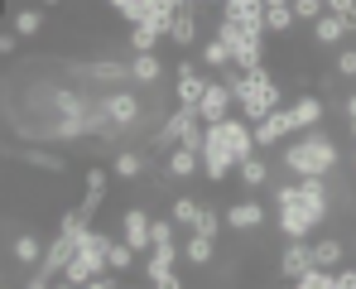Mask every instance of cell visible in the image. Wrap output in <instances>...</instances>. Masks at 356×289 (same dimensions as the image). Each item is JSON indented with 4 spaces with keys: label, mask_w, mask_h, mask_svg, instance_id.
I'll return each mask as SVG.
<instances>
[{
    "label": "cell",
    "mask_w": 356,
    "mask_h": 289,
    "mask_svg": "<svg viewBox=\"0 0 356 289\" xmlns=\"http://www.w3.org/2000/svg\"><path fill=\"white\" fill-rule=\"evenodd\" d=\"M289 135H298V120L289 107H275V111L265 116V120H255V150H275V145H284Z\"/></svg>",
    "instance_id": "cell-10"
},
{
    "label": "cell",
    "mask_w": 356,
    "mask_h": 289,
    "mask_svg": "<svg viewBox=\"0 0 356 289\" xmlns=\"http://www.w3.org/2000/svg\"><path fill=\"white\" fill-rule=\"evenodd\" d=\"M111 178H116V173H111V164H87V173H82V203H77V208H82L92 222H97V217H102V208H106Z\"/></svg>",
    "instance_id": "cell-9"
},
{
    "label": "cell",
    "mask_w": 356,
    "mask_h": 289,
    "mask_svg": "<svg viewBox=\"0 0 356 289\" xmlns=\"http://www.w3.org/2000/svg\"><path fill=\"white\" fill-rule=\"evenodd\" d=\"M289 111H294L298 130H308V125H323V116L332 111V102H327L323 92H298L294 102H289Z\"/></svg>",
    "instance_id": "cell-18"
},
{
    "label": "cell",
    "mask_w": 356,
    "mask_h": 289,
    "mask_svg": "<svg viewBox=\"0 0 356 289\" xmlns=\"http://www.w3.org/2000/svg\"><path fill=\"white\" fill-rule=\"evenodd\" d=\"M236 178H241V188H245V193H260V188H270V183H275V169L265 164V150L245 155V159L236 164Z\"/></svg>",
    "instance_id": "cell-17"
},
{
    "label": "cell",
    "mask_w": 356,
    "mask_h": 289,
    "mask_svg": "<svg viewBox=\"0 0 356 289\" xmlns=\"http://www.w3.org/2000/svg\"><path fill=\"white\" fill-rule=\"evenodd\" d=\"M298 15V24H318L323 15H327V0H289Z\"/></svg>",
    "instance_id": "cell-31"
},
{
    "label": "cell",
    "mask_w": 356,
    "mask_h": 289,
    "mask_svg": "<svg viewBox=\"0 0 356 289\" xmlns=\"http://www.w3.org/2000/svg\"><path fill=\"white\" fill-rule=\"evenodd\" d=\"M193 58H197L207 72H222V68H232V49H227V39H217V34H207V39L193 49Z\"/></svg>",
    "instance_id": "cell-24"
},
{
    "label": "cell",
    "mask_w": 356,
    "mask_h": 289,
    "mask_svg": "<svg viewBox=\"0 0 356 289\" xmlns=\"http://www.w3.org/2000/svg\"><path fill=\"white\" fill-rule=\"evenodd\" d=\"M308 265H313V236H308V241H289V236H284V251H280V260H275L280 280H289V285H294Z\"/></svg>",
    "instance_id": "cell-15"
},
{
    "label": "cell",
    "mask_w": 356,
    "mask_h": 289,
    "mask_svg": "<svg viewBox=\"0 0 356 289\" xmlns=\"http://www.w3.org/2000/svg\"><path fill=\"white\" fill-rule=\"evenodd\" d=\"M212 256H217V236L188 231V241H183V265H188V270H207Z\"/></svg>",
    "instance_id": "cell-22"
},
{
    "label": "cell",
    "mask_w": 356,
    "mask_h": 289,
    "mask_svg": "<svg viewBox=\"0 0 356 289\" xmlns=\"http://www.w3.org/2000/svg\"><path fill=\"white\" fill-rule=\"evenodd\" d=\"M280 164L294 178H303V173L332 178V173H342V145H337V135L327 125H308V130H298V135H289L280 145Z\"/></svg>",
    "instance_id": "cell-1"
},
{
    "label": "cell",
    "mask_w": 356,
    "mask_h": 289,
    "mask_svg": "<svg viewBox=\"0 0 356 289\" xmlns=\"http://www.w3.org/2000/svg\"><path fill=\"white\" fill-rule=\"evenodd\" d=\"M77 246H82V236H67V231H54L49 236V251H44V260L29 270V280L24 285L29 289H49V285H58V275L67 270V260L77 256Z\"/></svg>",
    "instance_id": "cell-3"
},
{
    "label": "cell",
    "mask_w": 356,
    "mask_h": 289,
    "mask_svg": "<svg viewBox=\"0 0 356 289\" xmlns=\"http://www.w3.org/2000/svg\"><path fill=\"white\" fill-rule=\"evenodd\" d=\"M207 34H202V19H197V10H183V15H174L169 19V44L174 49H197Z\"/></svg>",
    "instance_id": "cell-21"
},
{
    "label": "cell",
    "mask_w": 356,
    "mask_h": 289,
    "mask_svg": "<svg viewBox=\"0 0 356 289\" xmlns=\"http://www.w3.org/2000/svg\"><path fill=\"white\" fill-rule=\"evenodd\" d=\"M169 217H174L178 227H197V217H202V198H193V193H174L169 198Z\"/></svg>",
    "instance_id": "cell-27"
},
{
    "label": "cell",
    "mask_w": 356,
    "mask_h": 289,
    "mask_svg": "<svg viewBox=\"0 0 356 289\" xmlns=\"http://www.w3.org/2000/svg\"><path fill=\"white\" fill-rule=\"evenodd\" d=\"M159 169L169 173L174 183H193V178H202V155L188 150V145H174L169 155H159Z\"/></svg>",
    "instance_id": "cell-14"
},
{
    "label": "cell",
    "mask_w": 356,
    "mask_h": 289,
    "mask_svg": "<svg viewBox=\"0 0 356 289\" xmlns=\"http://www.w3.org/2000/svg\"><path fill=\"white\" fill-rule=\"evenodd\" d=\"M232 111H236V92H232V82H227V77H212L207 92H202V102H197V116L212 125V120H227Z\"/></svg>",
    "instance_id": "cell-13"
},
{
    "label": "cell",
    "mask_w": 356,
    "mask_h": 289,
    "mask_svg": "<svg viewBox=\"0 0 356 289\" xmlns=\"http://www.w3.org/2000/svg\"><path fill=\"white\" fill-rule=\"evenodd\" d=\"M347 251H352V241H342L337 231L313 236V260H318V265H327V270H342V265H347Z\"/></svg>",
    "instance_id": "cell-20"
},
{
    "label": "cell",
    "mask_w": 356,
    "mask_h": 289,
    "mask_svg": "<svg viewBox=\"0 0 356 289\" xmlns=\"http://www.w3.org/2000/svg\"><path fill=\"white\" fill-rule=\"evenodd\" d=\"M106 246H111V231L87 227V231H82V246H77V256L67 260V270L58 275V285H63V289L92 285V275H102V270H106Z\"/></svg>",
    "instance_id": "cell-2"
},
{
    "label": "cell",
    "mask_w": 356,
    "mask_h": 289,
    "mask_svg": "<svg viewBox=\"0 0 356 289\" xmlns=\"http://www.w3.org/2000/svg\"><path fill=\"white\" fill-rule=\"evenodd\" d=\"M0 54H5V58L19 54V34H15V29H5V34H0Z\"/></svg>",
    "instance_id": "cell-34"
},
{
    "label": "cell",
    "mask_w": 356,
    "mask_h": 289,
    "mask_svg": "<svg viewBox=\"0 0 356 289\" xmlns=\"http://www.w3.org/2000/svg\"><path fill=\"white\" fill-rule=\"evenodd\" d=\"M169 15H183V10H197V0H159Z\"/></svg>",
    "instance_id": "cell-35"
},
{
    "label": "cell",
    "mask_w": 356,
    "mask_h": 289,
    "mask_svg": "<svg viewBox=\"0 0 356 289\" xmlns=\"http://www.w3.org/2000/svg\"><path fill=\"white\" fill-rule=\"evenodd\" d=\"M149 227H154V217H149V208H145V203H125V208H120L116 236H120V241H130L140 256H149V246H154Z\"/></svg>",
    "instance_id": "cell-7"
},
{
    "label": "cell",
    "mask_w": 356,
    "mask_h": 289,
    "mask_svg": "<svg viewBox=\"0 0 356 289\" xmlns=\"http://www.w3.org/2000/svg\"><path fill=\"white\" fill-rule=\"evenodd\" d=\"M342 116H347V120H356V92H347V97H342Z\"/></svg>",
    "instance_id": "cell-36"
},
{
    "label": "cell",
    "mask_w": 356,
    "mask_h": 289,
    "mask_svg": "<svg viewBox=\"0 0 356 289\" xmlns=\"http://www.w3.org/2000/svg\"><path fill=\"white\" fill-rule=\"evenodd\" d=\"M347 135H352V145H356V120H347Z\"/></svg>",
    "instance_id": "cell-38"
},
{
    "label": "cell",
    "mask_w": 356,
    "mask_h": 289,
    "mask_svg": "<svg viewBox=\"0 0 356 289\" xmlns=\"http://www.w3.org/2000/svg\"><path fill=\"white\" fill-rule=\"evenodd\" d=\"M222 217H227V231H236V236H255V231H265V222L275 217V208L260 203L255 193H245V198H236V203L222 208Z\"/></svg>",
    "instance_id": "cell-5"
},
{
    "label": "cell",
    "mask_w": 356,
    "mask_h": 289,
    "mask_svg": "<svg viewBox=\"0 0 356 289\" xmlns=\"http://www.w3.org/2000/svg\"><path fill=\"white\" fill-rule=\"evenodd\" d=\"M308 29H313V44H318V49H337V44L347 39V24H342V19H337L332 10H327V15H323L318 24H308Z\"/></svg>",
    "instance_id": "cell-26"
},
{
    "label": "cell",
    "mask_w": 356,
    "mask_h": 289,
    "mask_svg": "<svg viewBox=\"0 0 356 289\" xmlns=\"http://www.w3.org/2000/svg\"><path fill=\"white\" fill-rule=\"evenodd\" d=\"M265 29L275 34V39H284V34H294L298 29V15L289 0H275V5H265Z\"/></svg>",
    "instance_id": "cell-25"
},
{
    "label": "cell",
    "mask_w": 356,
    "mask_h": 289,
    "mask_svg": "<svg viewBox=\"0 0 356 289\" xmlns=\"http://www.w3.org/2000/svg\"><path fill=\"white\" fill-rule=\"evenodd\" d=\"M39 5H44V10H58V5H63V0H39Z\"/></svg>",
    "instance_id": "cell-37"
},
{
    "label": "cell",
    "mask_w": 356,
    "mask_h": 289,
    "mask_svg": "<svg viewBox=\"0 0 356 289\" xmlns=\"http://www.w3.org/2000/svg\"><path fill=\"white\" fill-rule=\"evenodd\" d=\"M5 159H15V164H24L29 173H49V178H63L67 173V159L54 155V150H44V145H5Z\"/></svg>",
    "instance_id": "cell-8"
},
{
    "label": "cell",
    "mask_w": 356,
    "mask_h": 289,
    "mask_svg": "<svg viewBox=\"0 0 356 289\" xmlns=\"http://www.w3.org/2000/svg\"><path fill=\"white\" fill-rule=\"evenodd\" d=\"M241 10H265V0H222V15H241Z\"/></svg>",
    "instance_id": "cell-33"
},
{
    "label": "cell",
    "mask_w": 356,
    "mask_h": 289,
    "mask_svg": "<svg viewBox=\"0 0 356 289\" xmlns=\"http://www.w3.org/2000/svg\"><path fill=\"white\" fill-rule=\"evenodd\" d=\"M332 72H337L342 82H356V49H337V58H332Z\"/></svg>",
    "instance_id": "cell-32"
},
{
    "label": "cell",
    "mask_w": 356,
    "mask_h": 289,
    "mask_svg": "<svg viewBox=\"0 0 356 289\" xmlns=\"http://www.w3.org/2000/svg\"><path fill=\"white\" fill-rule=\"evenodd\" d=\"M44 24H49V15H44V10H34V5L15 10V34H19V39H39V34H44Z\"/></svg>",
    "instance_id": "cell-29"
},
{
    "label": "cell",
    "mask_w": 356,
    "mask_h": 289,
    "mask_svg": "<svg viewBox=\"0 0 356 289\" xmlns=\"http://www.w3.org/2000/svg\"><path fill=\"white\" fill-rule=\"evenodd\" d=\"M352 251H356V231H352Z\"/></svg>",
    "instance_id": "cell-40"
},
{
    "label": "cell",
    "mask_w": 356,
    "mask_h": 289,
    "mask_svg": "<svg viewBox=\"0 0 356 289\" xmlns=\"http://www.w3.org/2000/svg\"><path fill=\"white\" fill-rule=\"evenodd\" d=\"M44 251H49V236L39 227H24L10 236V246H5V256H10V265H19V270H34L39 260H44Z\"/></svg>",
    "instance_id": "cell-11"
},
{
    "label": "cell",
    "mask_w": 356,
    "mask_h": 289,
    "mask_svg": "<svg viewBox=\"0 0 356 289\" xmlns=\"http://www.w3.org/2000/svg\"><path fill=\"white\" fill-rule=\"evenodd\" d=\"M222 130H227V145H232V155H236V164L245 159V155H255V125L245 120L241 111H232L227 120H222Z\"/></svg>",
    "instance_id": "cell-19"
},
{
    "label": "cell",
    "mask_w": 356,
    "mask_h": 289,
    "mask_svg": "<svg viewBox=\"0 0 356 289\" xmlns=\"http://www.w3.org/2000/svg\"><path fill=\"white\" fill-rule=\"evenodd\" d=\"M275 227H280V236H289V241H308V236H318V231H323V227H318V217H313L298 198L275 208Z\"/></svg>",
    "instance_id": "cell-12"
},
{
    "label": "cell",
    "mask_w": 356,
    "mask_h": 289,
    "mask_svg": "<svg viewBox=\"0 0 356 289\" xmlns=\"http://www.w3.org/2000/svg\"><path fill=\"white\" fill-rule=\"evenodd\" d=\"M232 173H236V155H232V145H227L222 120H212L207 135H202V178H207L212 188H222Z\"/></svg>",
    "instance_id": "cell-4"
},
{
    "label": "cell",
    "mask_w": 356,
    "mask_h": 289,
    "mask_svg": "<svg viewBox=\"0 0 356 289\" xmlns=\"http://www.w3.org/2000/svg\"><path fill=\"white\" fill-rule=\"evenodd\" d=\"M106 265H111V270H120V275H130V270L140 265V251H135L130 241L111 236V246H106Z\"/></svg>",
    "instance_id": "cell-28"
},
{
    "label": "cell",
    "mask_w": 356,
    "mask_h": 289,
    "mask_svg": "<svg viewBox=\"0 0 356 289\" xmlns=\"http://www.w3.org/2000/svg\"><path fill=\"white\" fill-rule=\"evenodd\" d=\"M130 77H135V87H159L164 77H174V68L159 54H130Z\"/></svg>",
    "instance_id": "cell-16"
},
{
    "label": "cell",
    "mask_w": 356,
    "mask_h": 289,
    "mask_svg": "<svg viewBox=\"0 0 356 289\" xmlns=\"http://www.w3.org/2000/svg\"><path fill=\"white\" fill-rule=\"evenodd\" d=\"M140 275H145V280H149L154 289H178V285H188V280L178 275V265H169V260H159L154 251H149V256L140 260Z\"/></svg>",
    "instance_id": "cell-23"
},
{
    "label": "cell",
    "mask_w": 356,
    "mask_h": 289,
    "mask_svg": "<svg viewBox=\"0 0 356 289\" xmlns=\"http://www.w3.org/2000/svg\"><path fill=\"white\" fill-rule=\"evenodd\" d=\"M106 5H111V15H116L120 24H140L159 0H106Z\"/></svg>",
    "instance_id": "cell-30"
},
{
    "label": "cell",
    "mask_w": 356,
    "mask_h": 289,
    "mask_svg": "<svg viewBox=\"0 0 356 289\" xmlns=\"http://www.w3.org/2000/svg\"><path fill=\"white\" fill-rule=\"evenodd\" d=\"M207 82H212V77L202 72V63H197V58L183 54L174 63V102H178V107H197V102H202V92H207Z\"/></svg>",
    "instance_id": "cell-6"
},
{
    "label": "cell",
    "mask_w": 356,
    "mask_h": 289,
    "mask_svg": "<svg viewBox=\"0 0 356 289\" xmlns=\"http://www.w3.org/2000/svg\"><path fill=\"white\" fill-rule=\"evenodd\" d=\"M347 164H352V169H356V145H352V150H347Z\"/></svg>",
    "instance_id": "cell-39"
}]
</instances>
